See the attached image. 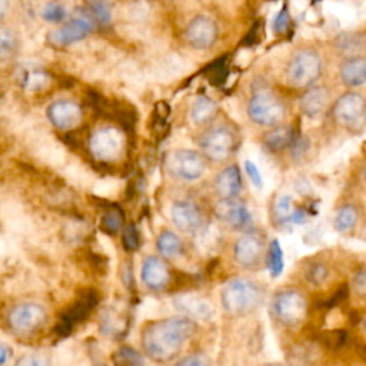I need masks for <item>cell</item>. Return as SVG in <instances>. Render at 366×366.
Instances as JSON below:
<instances>
[{"mask_svg":"<svg viewBox=\"0 0 366 366\" xmlns=\"http://www.w3.org/2000/svg\"><path fill=\"white\" fill-rule=\"evenodd\" d=\"M196 323L186 316H173L148 323L142 331L145 354L156 362L175 359L183 343L195 335Z\"/></svg>","mask_w":366,"mask_h":366,"instance_id":"cell-1","label":"cell"},{"mask_svg":"<svg viewBox=\"0 0 366 366\" xmlns=\"http://www.w3.org/2000/svg\"><path fill=\"white\" fill-rule=\"evenodd\" d=\"M262 292L256 283L236 279L229 282L221 294L223 309L230 315H246L254 312L262 302Z\"/></svg>","mask_w":366,"mask_h":366,"instance_id":"cell-2","label":"cell"},{"mask_svg":"<svg viewBox=\"0 0 366 366\" xmlns=\"http://www.w3.org/2000/svg\"><path fill=\"white\" fill-rule=\"evenodd\" d=\"M322 73V57L314 49L298 50L287 63L286 78L294 88L312 86Z\"/></svg>","mask_w":366,"mask_h":366,"instance_id":"cell-3","label":"cell"},{"mask_svg":"<svg viewBox=\"0 0 366 366\" xmlns=\"http://www.w3.org/2000/svg\"><path fill=\"white\" fill-rule=\"evenodd\" d=\"M126 141L121 129L105 126L96 130L89 141V149L94 161L101 163H112L122 158Z\"/></svg>","mask_w":366,"mask_h":366,"instance_id":"cell-4","label":"cell"},{"mask_svg":"<svg viewBox=\"0 0 366 366\" xmlns=\"http://www.w3.org/2000/svg\"><path fill=\"white\" fill-rule=\"evenodd\" d=\"M165 169L170 176L182 181H196L206 169L205 156L196 150L178 149L165 156Z\"/></svg>","mask_w":366,"mask_h":366,"instance_id":"cell-5","label":"cell"},{"mask_svg":"<svg viewBox=\"0 0 366 366\" xmlns=\"http://www.w3.org/2000/svg\"><path fill=\"white\" fill-rule=\"evenodd\" d=\"M247 114L252 122L262 126L278 125L285 116V105L274 93L258 90L247 105Z\"/></svg>","mask_w":366,"mask_h":366,"instance_id":"cell-6","label":"cell"},{"mask_svg":"<svg viewBox=\"0 0 366 366\" xmlns=\"http://www.w3.org/2000/svg\"><path fill=\"white\" fill-rule=\"evenodd\" d=\"M48 314L46 309L33 302H26L14 306L9 312L8 322L10 329L21 336H29L37 332L46 323Z\"/></svg>","mask_w":366,"mask_h":366,"instance_id":"cell-7","label":"cell"},{"mask_svg":"<svg viewBox=\"0 0 366 366\" xmlns=\"http://www.w3.org/2000/svg\"><path fill=\"white\" fill-rule=\"evenodd\" d=\"M99 303V294L94 289H86L81 294L73 305H70L68 309L61 315L59 323L54 327V334L59 336L70 335L74 325H78L89 318L92 311Z\"/></svg>","mask_w":366,"mask_h":366,"instance_id":"cell-8","label":"cell"},{"mask_svg":"<svg viewBox=\"0 0 366 366\" xmlns=\"http://www.w3.org/2000/svg\"><path fill=\"white\" fill-rule=\"evenodd\" d=\"M94 25V21L88 12L81 13L72 17L69 22H66L59 29L52 30L48 34V42L54 48H66L73 43H78L92 33Z\"/></svg>","mask_w":366,"mask_h":366,"instance_id":"cell-9","label":"cell"},{"mask_svg":"<svg viewBox=\"0 0 366 366\" xmlns=\"http://www.w3.org/2000/svg\"><path fill=\"white\" fill-rule=\"evenodd\" d=\"M199 145L207 159L222 162L232 155V152L235 150V134L227 128L218 126L209 129L201 138Z\"/></svg>","mask_w":366,"mask_h":366,"instance_id":"cell-10","label":"cell"},{"mask_svg":"<svg viewBox=\"0 0 366 366\" xmlns=\"http://www.w3.org/2000/svg\"><path fill=\"white\" fill-rule=\"evenodd\" d=\"M334 114L336 121L346 128H360L366 119V99L356 92L345 93L336 102Z\"/></svg>","mask_w":366,"mask_h":366,"instance_id":"cell-11","label":"cell"},{"mask_svg":"<svg viewBox=\"0 0 366 366\" xmlns=\"http://www.w3.org/2000/svg\"><path fill=\"white\" fill-rule=\"evenodd\" d=\"M274 312L283 325L296 326L306 316L307 303L299 292L285 291L275 298Z\"/></svg>","mask_w":366,"mask_h":366,"instance_id":"cell-12","label":"cell"},{"mask_svg":"<svg viewBox=\"0 0 366 366\" xmlns=\"http://www.w3.org/2000/svg\"><path fill=\"white\" fill-rule=\"evenodd\" d=\"M219 37V26L214 19L198 14L189 22L186 28L187 43L198 50H207L214 46Z\"/></svg>","mask_w":366,"mask_h":366,"instance_id":"cell-13","label":"cell"},{"mask_svg":"<svg viewBox=\"0 0 366 366\" xmlns=\"http://www.w3.org/2000/svg\"><path fill=\"white\" fill-rule=\"evenodd\" d=\"M50 123L59 130H72L83 119L82 108L73 101H56L48 108Z\"/></svg>","mask_w":366,"mask_h":366,"instance_id":"cell-14","label":"cell"},{"mask_svg":"<svg viewBox=\"0 0 366 366\" xmlns=\"http://www.w3.org/2000/svg\"><path fill=\"white\" fill-rule=\"evenodd\" d=\"M215 214L219 219H222L230 227L238 229V230L246 229L250 223H252V218H250L246 205L238 201L236 198L222 199L216 205Z\"/></svg>","mask_w":366,"mask_h":366,"instance_id":"cell-15","label":"cell"},{"mask_svg":"<svg viewBox=\"0 0 366 366\" xmlns=\"http://www.w3.org/2000/svg\"><path fill=\"white\" fill-rule=\"evenodd\" d=\"M263 242L256 234H246L239 238L234 246L235 261L242 267H255L261 262Z\"/></svg>","mask_w":366,"mask_h":366,"instance_id":"cell-16","label":"cell"},{"mask_svg":"<svg viewBox=\"0 0 366 366\" xmlns=\"http://www.w3.org/2000/svg\"><path fill=\"white\" fill-rule=\"evenodd\" d=\"M172 222L182 232H196L201 229L203 218L199 207L187 201H179L172 206Z\"/></svg>","mask_w":366,"mask_h":366,"instance_id":"cell-17","label":"cell"},{"mask_svg":"<svg viewBox=\"0 0 366 366\" xmlns=\"http://www.w3.org/2000/svg\"><path fill=\"white\" fill-rule=\"evenodd\" d=\"M141 275L143 283L152 291H161L170 281L167 265L158 256H149L143 261Z\"/></svg>","mask_w":366,"mask_h":366,"instance_id":"cell-18","label":"cell"},{"mask_svg":"<svg viewBox=\"0 0 366 366\" xmlns=\"http://www.w3.org/2000/svg\"><path fill=\"white\" fill-rule=\"evenodd\" d=\"M340 79L349 88L366 83V57L363 54L346 57L340 65Z\"/></svg>","mask_w":366,"mask_h":366,"instance_id":"cell-19","label":"cell"},{"mask_svg":"<svg viewBox=\"0 0 366 366\" xmlns=\"http://www.w3.org/2000/svg\"><path fill=\"white\" fill-rule=\"evenodd\" d=\"M329 102V93L323 86H314L307 89L299 101L301 112L307 118H316L326 109Z\"/></svg>","mask_w":366,"mask_h":366,"instance_id":"cell-20","label":"cell"},{"mask_svg":"<svg viewBox=\"0 0 366 366\" xmlns=\"http://www.w3.org/2000/svg\"><path fill=\"white\" fill-rule=\"evenodd\" d=\"M215 187H216L218 195L222 199L236 198L242 189V178H241L239 167L235 165L226 167L218 176Z\"/></svg>","mask_w":366,"mask_h":366,"instance_id":"cell-21","label":"cell"},{"mask_svg":"<svg viewBox=\"0 0 366 366\" xmlns=\"http://www.w3.org/2000/svg\"><path fill=\"white\" fill-rule=\"evenodd\" d=\"M274 218L279 225L283 223H303L306 221V214L303 209L295 206L291 196H282L278 199L274 207Z\"/></svg>","mask_w":366,"mask_h":366,"instance_id":"cell-22","label":"cell"},{"mask_svg":"<svg viewBox=\"0 0 366 366\" xmlns=\"http://www.w3.org/2000/svg\"><path fill=\"white\" fill-rule=\"evenodd\" d=\"M178 309L187 314V316L196 318V319H209L214 314V307H212L203 298L195 295H185L179 296L175 301Z\"/></svg>","mask_w":366,"mask_h":366,"instance_id":"cell-23","label":"cell"},{"mask_svg":"<svg viewBox=\"0 0 366 366\" xmlns=\"http://www.w3.org/2000/svg\"><path fill=\"white\" fill-rule=\"evenodd\" d=\"M335 48L349 56H359L363 52H366V33L363 32H343L336 36L335 39Z\"/></svg>","mask_w":366,"mask_h":366,"instance_id":"cell-24","label":"cell"},{"mask_svg":"<svg viewBox=\"0 0 366 366\" xmlns=\"http://www.w3.org/2000/svg\"><path fill=\"white\" fill-rule=\"evenodd\" d=\"M263 142L272 152L283 150L294 145V129L287 125L275 126L265 134Z\"/></svg>","mask_w":366,"mask_h":366,"instance_id":"cell-25","label":"cell"},{"mask_svg":"<svg viewBox=\"0 0 366 366\" xmlns=\"http://www.w3.org/2000/svg\"><path fill=\"white\" fill-rule=\"evenodd\" d=\"M88 13L96 25L106 28L112 22V6L109 0H85Z\"/></svg>","mask_w":366,"mask_h":366,"instance_id":"cell-26","label":"cell"},{"mask_svg":"<svg viewBox=\"0 0 366 366\" xmlns=\"http://www.w3.org/2000/svg\"><path fill=\"white\" fill-rule=\"evenodd\" d=\"M106 212L101 221V229L106 235H116L123 226L125 215L123 210L118 205L105 206Z\"/></svg>","mask_w":366,"mask_h":366,"instance_id":"cell-27","label":"cell"},{"mask_svg":"<svg viewBox=\"0 0 366 366\" xmlns=\"http://www.w3.org/2000/svg\"><path fill=\"white\" fill-rule=\"evenodd\" d=\"M215 113H216V103L212 99L206 98V96H201V98L196 99L194 106H192L190 116L195 123L205 125L215 116Z\"/></svg>","mask_w":366,"mask_h":366,"instance_id":"cell-28","label":"cell"},{"mask_svg":"<svg viewBox=\"0 0 366 366\" xmlns=\"http://www.w3.org/2000/svg\"><path fill=\"white\" fill-rule=\"evenodd\" d=\"M156 247L163 258L170 259L182 252V241L178 235L170 232V230H165V232L158 236Z\"/></svg>","mask_w":366,"mask_h":366,"instance_id":"cell-29","label":"cell"},{"mask_svg":"<svg viewBox=\"0 0 366 366\" xmlns=\"http://www.w3.org/2000/svg\"><path fill=\"white\" fill-rule=\"evenodd\" d=\"M358 209L354 205H345L338 210L335 218V227L339 232H348L358 223Z\"/></svg>","mask_w":366,"mask_h":366,"instance_id":"cell-30","label":"cell"},{"mask_svg":"<svg viewBox=\"0 0 366 366\" xmlns=\"http://www.w3.org/2000/svg\"><path fill=\"white\" fill-rule=\"evenodd\" d=\"M19 50V37L17 34L0 26V59H10Z\"/></svg>","mask_w":366,"mask_h":366,"instance_id":"cell-31","label":"cell"},{"mask_svg":"<svg viewBox=\"0 0 366 366\" xmlns=\"http://www.w3.org/2000/svg\"><path fill=\"white\" fill-rule=\"evenodd\" d=\"M316 340L325 346L326 349L336 351L340 349L345 343L348 342V334L343 329H334V331H323L319 332L316 336Z\"/></svg>","mask_w":366,"mask_h":366,"instance_id":"cell-32","label":"cell"},{"mask_svg":"<svg viewBox=\"0 0 366 366\" xmlns=\"http://www.w3.org/2000/svg\"><path fill=\"white\" fill-rule=\"evenodd\" d=\"M49 82H50L49 74L43 70L36 69V70L25 72L23 78H22V88L26 89L28 92H39L48 88Z\"/></svg>","mask_w":366,"mask_h":366,"instance_id":"cell-33","label":"cell"},{"mask_svg":"<svg viewBox=\"0 0 366 366\" xmlns=\"http://www.w3.org/2000/svg\"><path fill=\"white\" fill-rule=\"evenodd\" d=\"M266 263H267V269L271 271V275L274 278H276L282 274V271H283V252H282V247H281L278 241H272L271 245H269Z\"/></svg>","mask_w":366,"mask_h":366,"instance_id":"cell-34","label":"cell"},{"mask_svg":"<svg viewBox=\"0 0 366 366\" xmlns=\"http://www.w3.org/2000/svg\"><path fill=\"white\" fill-rule=\"evenodd\" d=\"M42 17L45 19L46 22H50V23H61L65 21L66 17V10L65 8L57 3V2H49L43 6L42 12H41Z\"/></svg>","mask_w":366,"mask_h":366,"instance_id":"cell-35","label":"cell"},{"mask_svg":"<svg viewBox=\"0 0 366 366\" xmlns=\"http://www.w3.org/2000/svg\"><path fill=\"white\" fill-rule=\"evenodd\" d=\"M122 243L125 250L128 252H134L141 245V236H139V230L133 223H129L123 229V235H122Z\"/></svg>","mask_w":366,"mask_h":366,"instance_id":"cell-36","label":"cell"},{"mask_svg":"<svg viewBox=\"0 0 366 366\" xmlns=\"http://www.w3.org/2000/svg\"><path fill=\"white\" fill-rule=\"evenodd\" d=\"M113 360L119 365H142L143 358L132 348L123 346L116 354H114Z\"/></svg>","mask_w":366,"mask_h":366,"instance_id":"cell-37","label":"cell"},{"mask_svg":"<svg viewBox=\"0 0 366 366\" xmlns=\"http://www.w3.org/2000/svg\"><path fill=\"white\" fill-rule=\"evenodd\" d=\"M327 276H329V269H327V266L323 263L312 265L306 272V279L316 286L323 285L326 282Z\"/></svg>","mask_w":366,"mask_h":366,"instance_id":"cell-38","label":"cell"},{"mask_svg":"<svg viewBox=\"0 0 366 366\" xmlns=\"http://www.w3.org/2000/svg\"><path fill=\"white\" fill-rule=\"evenodd\" d=\"M352 287L359 298L366 299V269H359L358 272H355L352 278Z\"/></svg>","mask_w":366,"mask_h":366,"instance_id":"cell-39","label":"cell"},{"mask_svg":"<svg viewBox=\"0 0 366 366\" xmlns=\"http://www.w3.org/2000/svg\"><path fill=\"white\" fill-rule=\"evenodd\" d=\"M348 296H349V287L348 285L343 283L338 287V291L331 298H327V301L323 303V307H334L336 305H340L342 302L348 299Z\"/></svg>","mask_w":366,"mask_h":366,"instance_id":"cell-40","label":"cell"},{"mask_svg":"<svg viewBox=\"0 0 366 366\" xmlns=\"http://www.w3.org/2000/svg\"><path fill=\"white\" fill-rule=\"evenodd\" d=\"M245 170L247 173V176L250 178V181H252V183L256 187H262V185H263L262 175H261V172H259L258 166L252 161H246L245 162Z\"/></svg>","mask_w":366,"mask_h":366,"instance_id":"cell-41","label":"cell"},{"mask_svg":"<svg viewBox=\"0 0 366 366\" xmlns=\"http://www.w3.org/2000/svg\"><path fill=\"white\" fill-rule=\"evenodd\" d=\"M289 23H291V17H289V13L283 9L275 19L274 29L276 33H285L289 28Z\"/></svg>","mask_w":366,"mask_h":366,"instance_id":"cell-42","label":"cell"},{"mask_svg":"<svg viewBox=\"0 0 366 366\" xmlns=\"http://www.w3.org/2000/svg\"><path fill=\"white\" fill-rule=\"evenodd\" d=\"M206 363V359L199 356V355H192L189 358H185L178 362V365H185V366H202Z\"/></svg>","mask_w":366,"mask_h":366,"instance_id":"cell-43","label":"cell"},{"mask_svg":"<svg viewBox=\"0 0 366 366\" xmlns=\"http://www.w3.org/2000/svg\"><path fill=\"white\" fill-rule=\"evenodd\" d=\"M10 355H12V349L3 342H0V365L6 363L8 359L10 358Z\"/></svg>","mask_w":366,"mask_h":366,"instance_id":"cell-44","label":"cell"},{"mask_svg":"<svg viewBox=\"0 0 366 366\" xmlns=\"http://www.w3.org/2000/svg\"><path fill=\"white\" fill-rule=\"evenodd\" d=\"M9 12V0H0V21L8 14Z\"/></svg>","mask_w":366,"mask_h":366,"instance_id":"cell-45","label":"cell"},{"mask_svg":"<svg viewBox=\"0 0 366 366\" xmlns=\"http://www.w3.org/2000/svg\"><path fill=\"white\" fill-rule=\"evenodd\" d=\"M356 352H358V356L366 362V345H359L358 348H356Z\"/></svg>","mask_w":366,"mask_h":366,"instance_id":"cell-46","label":"cell"},{"mask_svg":"<svg viewBox=\"0 0 366 366\" xmlns=\"http://www.w3.org/2000/svg\"><path fill=\"white\" fill-rule=\"evenodd\" d=\"M365 329H366V321H365Z\"/></svg>","mask_w":366,"mask_h":366,"instance_id":"cell-47","label":"cell"},{"mask_svg":"<svg viewBox=\"0 0 366 366\" xmlns=\"http://www.w3.org/2000/svg\"><path fill=\"white\" fill-rule=\"evenodd\" d=\"M365 176H366V169H365Z\"/></svg>","mask_w":366,"mask_h":366,"instance_id":"cell-48","label":"cell"}]
</instances>
